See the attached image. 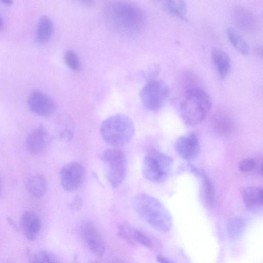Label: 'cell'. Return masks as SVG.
Wrapping results in <instances>:
<instances>
[{
  "label": "cell",
  "instance_id": "12",
  "mask_svg": "<svg viewBox=\"0 0 263 263\" xmlns=\"http://www.w3.org/2000/svg\"><path fill=\"white\" fill-rule=\"evenodd\" d=\"M233 17L237 26L246 32H252L256 28L255 16L248 9L236 6L233 10Z\"/></svg>",
  "mask_w": 263,
  "mask_h": 263
},
{
  "label": "cell",
  "instance_id": "7",
  "mask_svg": "<svg viewBox=\"0 0 263 263\" xmlns=\"http://www.w3.org/2000/svg\"><path fill=\"white\" fill-rule=\"evenodd\" d=\"M168 95L167 86L162 82L152 80L143 87L140 96L143 106L148 110L156 111L163 105Z\"/></svg>",
  "mask_w": 263,
  "mask_h": 263
},
{
  "label": "cell",
  "instance_id": "15",
  "mask_svg": "<svg viewBox=\"0 0 263 263\" xmlns=\"http://www.w3.org/2000/svg\"><path fill=\"white\" fill-rule=\"evenodd\" d=\"M21 225L26 237L30 240L34 239L41 227L38 216L32 211H27L23 214Z\"/></svg>",
  "mask_w": 263,
  "mask_h": 263
},
{
  "label": "cell",
  "instance_id": "1",
  "mask_svg": "<svg viewBox=\"0 0 263 263\" xmlns=\"http://www.w3.org/2000/svg\"><path fill=\"white\" fill-rule=\"evenodd\" d=\"M103 16L110 30L125 36L140 33L146 23L144 10L139 6L129 2H108L103 8Z\"/></svg>",
  "mask_w": 263,
  "mask_h": 263
},
{
  "label": "cell",
  "instance_id": "20",
  "mask_svg": "<svg viewBox=\"0 0 263 263\" xmlns=\"http://www.w3.org/2000/svg\"><path fill=\"white\" fill-rule=\"evenodd\" d=\"M27 189L29 193L34 197H42L47 189L46 179L41 175H35L28 180Z\"/></svg>",
  "mask_w": 263,
  "mask_h": 263
},
{
  "label": "cell",
  "instance_id": "3",
  "mask_svg": "<svg viewBox=\"0 0 263 263\" xmlns=\"http://www.w3.org/2000/svg\"><path fill=\"white\" fill-rule=\"evenodd\" d=\"M212 105L209 95L201 88L193 87L185 92L178 105L183 121L191 126L197 125L205 118Z\"/></svg>",
  "mask_w": 263,
  "mask_h": 263
},
{
  "label": "cell",
  "instance_id": "23",
  "mask_svg": "<svg viewBox=\"0 0 263 263\" xmlns=\"http://www.w3.org/2000/svg\"><path fill=\"white\" fill-rule=\"evenodd\" d=\"M245 228L246 221L242 218L236 217L231 219L227 226L229 238L232 240L238 239L243 233Z\"/></svg>",
  "mask_w": 263,
  "mask_h": 263
},
{
  "label": "cell",
  "instance_id": "33",
  "mask_svg": "<svg viewBox=\"0 0 263 263\" xmlns=\"http://www.w3.org/2000/svg\"><path fill=\"white\" fill-rule=\"evenodd\" d=\"M4 27V23L1 17H0V30L2 29Z\"/></svg>",
  "mask_w": 263,
  "mask_h": 263
},
{
  "label": "cell",
  "instance_id": "13",
  "mask_svg": "<svg viewBox=\"0 0 263 263\" xmlns=\"http://www.w3.org/2000/svg\"><path fill=\"white\" fill-rule=\"evenodd\" d=\"M49 142V136L47 130L43 127L33 130L26 139V146L33 153H39L42 151Z\"/></svg>",
  "mask_w": 263,
  "mask_h": 263
},
{
  "label": "cell",
  "instance_id": "9",
  "mask_svg": "<svg viewBox=\"0 0 263 263\" xmlns=\"http://www.w3.org/2000/svg\"><path fill=\"white\" fill-rule=\"evenodd\" d=\"M174 147L182 159L186 161L193 160L198 156L200 152L198 136L193 132H188L176 140Z\"/></svg>",
  "mask_w": 263,
  "mask_h": 263
},
{
  "label": "cell",
  "instance_id": "30",
  "mask_svg": "<svg viewBox=\"0 0 263 263\" xmlns=\"http://www.w3.org/2000/svg\"><path fill=\"white\" fill-rule=\"evenodd\" d=\"M82 204V201L80 198H76L72 202V206L76 210L79 209Z\"/></svg>",
  "mask_w": 263,
  "mask_h": 263
},
{
  "label": "cell",
  "instance_id": "22",
  "mask_svg": "<svg viewBox=\"0 0 263 263\" xmlns=\"http://www.w3.org/2000/svg\"><path fill=\"white\" fill-rule=\"evenodd\" d=\"M212 125L217 132L226 134L231 132L233 124L229 117L223 112H217L213 118Z\"/></svg>",
  "mask_w": 263,
  "mask_h": 263
},
{
  "label": "cell",
  "instance_id": "27",
  "mask_svg": "<svg viewBox=\"0 0 263 263\" xmlns=\"http://www.w3.org/2000/svg\"><path fill=\"white\" fill-rule=\"evenodd\" d=\"M31 263H60L53 253L46 251L35 253L31 259Z\"/></svg>",
  "mask_w": 263,
  "mask_h": 263
},
{
  "label": "cell",
  "instance_id": "24",
  "mask_svg": "<svg viewBox=\"0 0 263 263\" xmlns=\"http://www.w3.org/2000/svg\"><path fill=\"white\" fill-rule=\"evenodd\" d=\"M238 168L243 173H255L262 175V163L261 160L253 158L245 159L240 161L238 164Z\"/></svg>",
  "mask_w": 263,
  "mask_h": 263
},
{
  "label": "cell",
  "instance_id": "32",
  "mask_svg": "<svg viewBox=\"0 0 263 263\" xmlns=\"http://www.w3.org/2000/svg\"><path fill=\"white\" fill-rule=\"evenodd\" d=\"M1 2L6 5H11L13 3V2L10 0H3Z\"/></svg>",
  "mask_w": 263,
  "mask_h": 263
},
{
  "label": "cell",
  "instance_id": "11",
  "mask_svg": "<svg viewBox=\"0 0 263 263\" xmlns=\"http://www.w3.org/2000/svg\"><path fill=\"white\" fill-rule=\"evenodd\" d=\"M83 238L89 250L96 256L102 257L105 251L104 241L96 228L90 222H86L81 227Z\"/></svg>",
  "mask_w": 263,
  "mask_h": 263
},
{
  "label": "cell",
  "instance_id": "34",
  "mask_svg": "<svg viewBox=\"0 0 263 263\" xmlns=\"http://www.w3.org/2000/svg\"><path fill=\"white\" fill-rule=\"evenodd\" d=\"M91 263H100V262H98V261H92V262H91Z\"/></svg>",
  "mask_w": 263,
  "mask_h": 263
},
{
  "label": "cell",
  "instance_id": "5",
  "mask_svg": "<svg viewBox=\"0 0 263 263\" xmlns=\"http://www.w3.org/2000/svg\"><path fill=\"white\" fill-rule=\"evenodd\" d=\"M173 159L167 154L155 148L145 154L142 165L143 176L154 183L165 181L171 171Z\"/></svg>",
  "mask_w": 263,
  "mask_h": 263
},
{
  "label": "cell",
  "instance_id": "29",
  "mask_svg": "<svg viewBox=\"0 0 263 263\" xmlns=\"http://www.w3.org/2000/svg\"><path fill=\"white\" fill-rule=\"evenodd\" d=\"M117 235L121 239H123L129 245L136 246L135 243L130 237L128 232L125 230V227L123 224H119L117 228Z\"/></svg>",
  "mask_w": 263,
  "mask_h": 263
},
{
  "label": "cell",
  "instance_id": "18",
  "mask_svg": "<svg viewBox=\"0 0 263 263\" xmlns=\"http://www.w3.org/2000/svg\"><path fill=\"white\" fill-rule=\"evenodd\" d=\"M162 8L165 12L173 16L182 20H187V5L184 1H163Z\"/></svg>",
  "mask_w": 263,
  "mask_h": 263
},
{
  "label": "cell",
  "instance_id": "19",
  "mask_svg": "<svg viewBox=\"0 0 263 263\" xmlns=\"http://www.w3.org/2000/svg\"><path fill=\"white\" fill-rule=\"evenodd\" d=\"M53 31V25L52 21L47 16H42L38 22L36 33L37 42L43 43L48 41Z\"/></svg>",
  "mask_w": 263,
  "mask_h": 263
},
{
  "label": "cell",
  "instance_id": "6",
  "mask_svg": "<svg viewBox=\"0 0 263 263\" xmlns=\"http://www.w3.org/2000/svg\"><path fill=\"white\" fill-rule=\"evenodd\" d=\"M101 158L105 165L107 179L112 187H118L123 181L127 168L124 153L119 149L110 148L103 152Z\"/></svg>",
  "mask_w": 263,
  "mask_h": 263
},
{
  "label": "cell",
  "instance_id": "17",
  "mask_svg": "<svg viewBox=\"0 0 263 263\" xmlns=\"http://www.w3.org/2000/svg\"><path fill=\"white\" fill-rule=\"evenodd\" d=\"M189 170L195 175L199 177L202 182V190L204 199L206 203L211 205L215 199V192L213 183L209 177L202 171L193 165H188Z\"/></svg>",
  "mask_w": 263,
  "mask_h": 263
},
{
  "label": "cell",
  "instance_id": "2",
  "mask_svg": "<svg viewBox=\"0 0 263 263\" xmlns=\"http://www.w3.org/2000/svg\"><path fill=\"white\" fill-rule=\"evenodd\" d=\"M131 204L139 217L155 229L167 232L171 228L172 216L158 199L146 193H139L133 197Z\"/></svg>",
  "mask_w": 263,
  "mask_h": 263
},
{
  "label": "cell",
  "instance_id": "25",
  "mask_svg": "<svg viewBox=\"0 0 263 263\" xmlns=\"http://www.w3.org/2000/svg\"><path fill=\"white\" fill-rule=\"evenodd\" d=\"M74 124L71 119L66 117L60 124L59 127V137L66 141L71 140L74 134Z\"/></svg>",
  "mask_w": 263,
  "mask_h": 263
},
{
  "label": "cell",
  "instance_id": "14",
  "mask_svg": "<svg viewBox=\"0 0 263 263\" xmlns=\"http://www.w3.org/2000/svg\"><path fill=\"white\" fill-rule=\"evenodd\" d=\"M244 204L249 210L257 211L262 208V189L258 186H248L241 191Z\"/></svg>",
  "mask_w": 263,
  "mask_h": 263
},
{
  "label": "cell",
  "instance_id": "28",
  "mask_svg": "<svg viewBox=\"0 0 263 263\" xmlns=\"http://www.w3.org/2000/svg\"><path fill=\"white\" fill-rule=\"evenodd\" d=\"M64 61L67 66L74 71H78L81 69L80 60L74 52L69 50L64 54Z\"/></svg>",
  "mask_w": 263,
  "mask_h": 263
},
{
  "label": "cell",
  "instance_id": "31",
  "mask_svg": "<svg viewBox=\"0 0 263 263\" xmlns=\"http://www.w3.org/2000/svg\"><path fill=\"white\" fill-rule=\"evenodd\" d=\"M156 259L158 263H173L170 260L162 255L157 256Z\"/></svg>",
  "mask_w": 263,
  "mask_h": 263
},
{
  "label": "cell",
  "instance_id": "8",
  "mask_svg": "<svg viewBox=\"0 0 263 263\" xmlns=\"http://www.w3.org/2000/svg\"><path fill=\"white\" fill-rule=\"evenodd\" d=\"M60 177L63 188L68 192H74L82 185L85 177V170L81 163L70 162L61 168Z\"/></svg>",
  "mask_w": 263,
  "mask_h": 263
},
{
  "label": "cell",
  "instance_id": "21",
  "mask_svg": "<svg viewBox=\"0 0 263 263\" xmlns=\"http://www.w3.org/2000/svg\"><path fill=\"white\" fill-rule=\"evenodd\" d=\"M226 32L232 45L242 54L247 55L250 50L249 45L241 35L232 27H229Z\"/></svg>",
  "mask_w": 263,
  "mask_h": 263
},
{
  "label": "cell",
  "instance_id": "4",
  "mask_svg": "<svg viewBox=\"0 0 263 263\" xmlns=\"http://www.w3.org/2000/svg\"><path fill=\"white\" fill-rule=\"evenodd\" d=\"M135 127L132 120L127 116L118 114L104 119L100 126L102 139L114 147L122 146L133 138Z\"/></svg>",
  "mask_w": 263,
  "mask_h": 263
},
{
  "label": "cell",
  "instance_id": "26",
  "mask_svg": "<svg viewBox=\"0 0 263 263\" xmlns=\"http://www.w3.org/2000/svg\"><path fill=\"white\" fill-rule=\"evenodd\" d=\"M125 226L128 230L129 235L135 241L146 248L152 247L153 244L151 240L142 232L132 227L129 223L126 224Z\"/></svg>",
  "mask_w": 263,
  "mask_h": 263
},
{
  "label": "cell",
  "instance_id": "16",
  "mask_svg": "<svg viewBox=\"0 0 263 263\" xmlns=\"http://www.w3.org/2000/svg\"><path fill=\"white\" fill-rule=\"evenodd\" d=\"M211 55L219 76L221 78L227 77L231 68V61L228 54L220 49L214 48L212 50Z\"/></svg>",
  "mask_w": 263,
  "mask_h": 263
},
{
  "label": "cell",
  "instance_id": "10",
  "mask_svg": "<svg viewBox=\"0 0 263 263\" xmlns=\"http://www.w3.org/2000/svg\"><path fill=\"white\" fill-rule=\"evenodd\" d=\"M28 103L33 112L42 116H49L56 109V104L52 98L37 90H34L30 93Z\"/></svg>",
  "mask_w": 263,
  "mask_h": 263
}]
</instances>
